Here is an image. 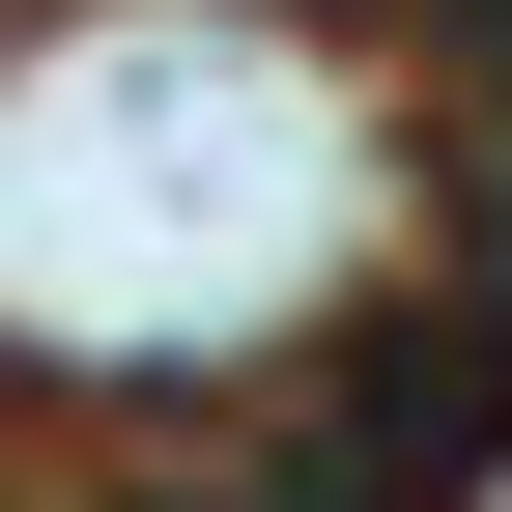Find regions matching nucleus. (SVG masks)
<instances>
[{"mask_svg":"<svg viewBox=\"0 0 512 512\" xmlns=\"http://www.w3.org/2000/svg\"><path fill=\"white\" fill-rule=\"evenodd\" d=\"M484 456H512V370L456 342V313H399V342H342V370L285 399V456H256V512H456Z\"/></svg>","mask_w":512,"mask_h":512,"instance_id":"f257e3e1","label":"nucleus"}]
</instances>
